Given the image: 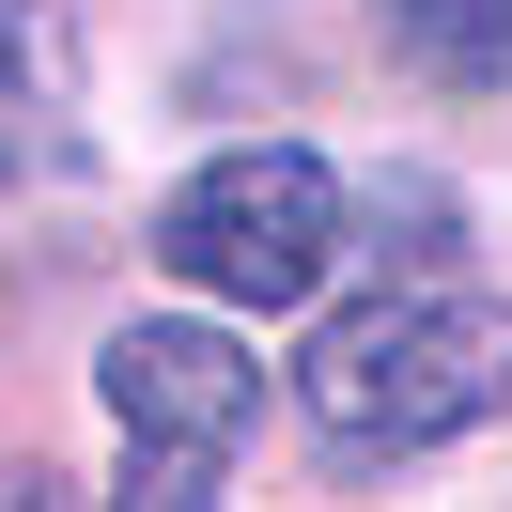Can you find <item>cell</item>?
<instances>
[{
	"label": "cell",
	"instance_id": "277c9868",
	"mask_svg": "<svg viewBox=\"0 0 512 512\" xmlns=\"http://www.w3.org/2000/svg\"><path fill=\"white\" fill-rule=\"evenodd\" d=\"M78 171V32L47 0H0V187Z\"/></svg>",
	"mask_w": 512,
	"mask_h": 512
},
{
	"label": "cell",
	"instance_id": "3957f363",
	"mask_svg": "<svg viewBox=\"0 0 512 512\" xmlns=\"http://www.w3.org/2000/svg\"><path fill=\"white\" fill-rule=\"evenodd\" d=\"M94 373H109V419H125V481H109V512H218L233 450H249V419H264L249 342L202 326V311H140V326H109Z\"/></svg>",
	"mask_w": 512,
	"mask_h": 512
},
{
	"label": "cell",
	"instance_id": "7a4b0ae2",
	"mask_svg": "<svg viewBox=\"0 0 512 512\" xmlns=\"http://www.w3.org/2000/svg\"><path fill=\"white\" fill-rule=\"evenodd\" d=\"M156 264L187 295H218V311H295L342 264V171L311 140H233L156 202Z\"/></svg>",
	"mask_w": 512,
	"mask_h": 512
},
{
	"label": "cell",
	"instance_id": "8992f818",
	"mask_svg": "<svg viewBox=\"0 0 512 512\" xmlns=\"http://www.w3.org/2000/svg\"><path fill=\"white\" fill-rule=\"evenodd\" d=\"M0 512H78V481H63V466H32V450H16V466H0Z\"/></svg>",
	"mask_w": 512,
	"mask_h": 512
},
{
	"label": "cell",
	"instance_id": "6da1fadb",
	"mask_svg": "<svg viewBox=\"0 0 512 512\" xmlns=\"http://www.w3.org/2000/svg\"><path fill=\"white\" fill-rule=\"evenodd\" d=\"M512 404V295L466 280H388L357 311L311 326L295 357V419H311L342 466H388V450H450Z\"/></svg>",
	"mask_w": 512,
	"mask_h": 512
},
{
	"label": "cell",
	"instance_id": "5b68a950",
	"mask_svg": "<svg viewBox=\"0 0 512 512\" xmlns=\"http://www.w3.org/2000/svg\"><path fill=\"white\" fill-rule=\"evenodd\" d=\"M373 47L419 94H512V0H373Z\"/></svg>",
	"mask_w": 512,
	"mask_h": 512
}]
</instances>
